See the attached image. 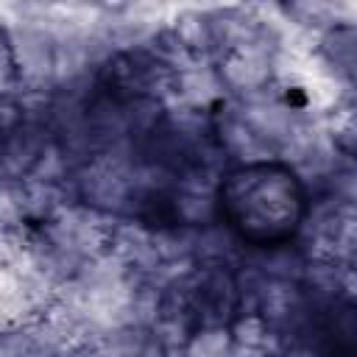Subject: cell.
Segmentation results:
<instances>
[{
  "label": "cell",
  "mask_w": 357,
  "mask_h": 357,
  "mask_svg": "<svg viewBox=\"0 0 357 357\" xmlns=\"http://www.w3.org/2000/svg\"><path fill=\"white\" fill-rule=\"evenodd\" d=\"M304 190L296 173L276 162H254L223 176L218 209L226 226L251 245L287 243L304 218Z\"/></svg>",
  "instance_id": "obj_1"
}]
</instances>
